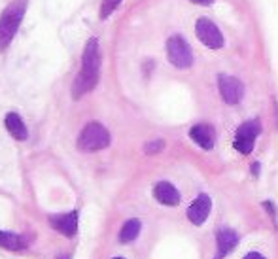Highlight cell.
Returning <instances> with one entry per match:
<instances>
[{
    "mask_svg": "<svg viewBox=\"0 0 278 259\" xmlns=\"http://www.w3.org/2000/svg\"><path fill=\"white\" fill-rule=\"evenodd\" d=\"M99 72H100V50L99 40L91 38L87 42L83 57H81V70L78 74V80L74 83V97L80 99L83 93L91 91L93 87L99 83Z\"/></svg>",
    "mask_w": 278,
    "mask_h": 259,
    "instance_id": "obj_1",
    "label": "cell"
},
{
    "mask_svg": "<svg viewBox=\"0 0 278 259\" xmlns=\"http://www.w3.org/2000/svg\"><path fill=\"white\" fill-rule=\"evenodd\" d=\"M27 0H13L12 4L4 10L2 17H0V51H4L13 40L15 32H17L23 15H25Z\"/></svg>",
    "mask_w": 278,
    "mask_h": 259,
    "instance_id": "obj_2",
    "label": "cell"
},
{
    "mask_svg": "<svg viewBox=\"0 0 278 259\" xmlns=\"http://www.w3.org/2000/svg\"><path fill=\"white\" fill-rule=\"evenodd\" d=\"M108 144H110V133L97 121L87 123L78 138V148L81 152H99V149L108 148Z\"/></svg>",
    "mask_w": 278,
    "mask_h": 259,
    "instance_id": "obj_3",
    "label": "cell"
},
{
    "mask_svg": "<svg viewBox=\"0 0 278 259\" xmlns=\"http://www.w3.org/2000/svg\"><path fill=\"white\" fill-rule=\"evenodd\" d=\"M167 57L178 68H189L193 64V51L182 36H173L167 40Z\"/></svg>",
    "mask_w": 278,
    "mask_h": 259,
    "instance_id": "obj_4",
    "label": "cell"
},
{
    "mask_svg": "<svg viewBox=\"0 0 278 259\" xmlns=\"http://www.w3.org/2000/svg\"><path fill=\"white\" fill-rule=\"evenodd\" d=\"M195 34H197L199 40H201L206 48H210V50H220V48H223L222 32H220V29L212 23L210 19H206V17L199 19L197 25H195Z\"/></svg>",
    "mask_w": 278,
    "mask_h": 259,
    "instance_id": "obj_5",
    "label": "cell"
},
{
    "mask_svg": "<svg viewBox=\"0 0 278 259\" xmlns=\"http://www.w3.org/2000/svg\"><path fill=\"white\" fill-rule=\"evenodd\" d=\"M261 133V125L260 121H246V123H242L237 131V136H235V148L237 152H241V154L248 155L250 152L253 149V142H255V138L258 135Z\"/></svg>",
    "mask_w": 278,
    "mask_h": 259,
    "instance_id": "obj_6",
    "label": "cell"
},
{
    "mask_svg": "<svg viewBox=\"0 0 278 259\" xmlns=\"http://www.w3.org/2000/svg\"><path fill=\"white\" fill-rule=\"evenodd\" d=\"M218 83H220V93H222L223 100H225L227 104L241 102L242 95H244V85H242L241 80H237L233 76L222 74L218 78Z\"/></svg>",
    "mask_w": 278,
    "mask_h": 259,
    "instance_id": "obj_7",
    "label": "cell"
},
{
    "mask_svg": "<svg viewBox=\"0 0 278 259\" xmlns=\"http://www.w3.org/2000/svg\"><path fill=\"white\" fill-rule=\"evenodd\" d=\"M210 208H212V201L208 195H199L193 204L189 206L187 210V218L191 220L193 225H203L206 222V218L210 214Z\"/></svg>",
    "mask_w": 278,
    "mask_h": 259,
    "instance_id": "obj_8",
    "label": "cell"
},
{
    "mask_svg": "<svg viewBox=\"0 0 278 259\" xmlns=\"http://www.w3.org/2000/svg\"><path fill=\"white\" fill-rule=\"evenodd\" d=\"M51 225L61 231L65 236H74L78 231V214L76 212H68V214H61V216L51 218Z\"/></svg>",
    "mask_w": 278,
    "mask_h": 259,
    "instance_id": "obj_9",
    "label": "cell"
},
{
    "mask_svg": "<svg viewBox=\"0 0 278 259\" xmlns=\"http://www.w3.org/2000/svg\"><path fill=\"white\" fill-rule=\"evenodd\" d=\"M154 195L161 204H167V206H176L180 203L178 189L173 184H168V182H159L155 185Z\"/></svg>",
    "mask_w": 278,
    "mask_h": 259,
    "instance_id": "obj_10",
    "label": "cell"
},
{
    "mask_svg": "<svg viewBox=\"0 0 278 259\" xmlns=\"http://www.w3.org/2000/svg\"><path fill=\"white\" fill-rule=\"evenodd\" d=\"M189 136H191L193 140L204 149H212L214 148V129H212L210 125L206 123H201V125H195L191 131H189Z\"/></svg>",
    "mask_w": 278,
    "mask_h": 259,
    "instance_id": "obj_11",
    "label": "cell"
},
{
    "mask_svg": "<svg viewBox=\"0 0 278 259\" xmlns=\"http://www.w3.org/2000/svg\"><path fill=\"white\" fill-rule=\"evenodd\" d=\"M6 129L15 140H27V136H29V131H27L23 119L13 112H10L6 116Z\"/></svg>",
    "mask_w": 278,
    "mask_h": 259,
    "instance_id": "obj_12",
    "label": "cell"
},
{
    "mask_svg": "<svg viewBox=\"0 0 278 259\" xmlns=\"http://www.w3.org/2000/svg\"><path fill=\"white\" fill-rule=\"evenodd\" d=\"M237 242H239V236H237L235 231H231V229H222L220 233H218V250H220V255L216 259H222L229 250H233L237 246Z\"/></svg>",
    "mask_w": 278,
    "mask_h": 259,
    "instance_id": "obj_13",
    "label": "cell"
},
{
    "mask_svg": "<svg viewBox=\"0 0 278 259\" xmlns=\"http://www.w3.org/2000/svg\"><path fill=\"white\" fill-rule=\"evenodd\" d=\"M0 246L6 248V250H23L27 246V242L19 234L0 231Z\"/></svg>",
    "mask_w": 278,
    "mask_h": 259,
    "instance_id": "obj_14",
    "label": "cell"
},
{
    "mask_svg": "<svg viewBox=\"0 0 278 259\" xmlns=\"http://www.w3.org/2000/svg\"><path fill=\"white\" fill-rule=\"evenodd\" d=\"M140 233V222L138 220H129L121 227V233H119V241L121 242H133Z\"/></svg>",
    "mask_w": 278,
    "mask_h": 259,
    "instance_id": "obj_15",
    "label": "cell"
},
{
    "mask_svg": "<svg viewBox=\"0 0 278 259\" xmlns=\"http://www.w3.org/2000/svg\"><path fill=\"white\" fill-rule=\"evenodd\" d=\"M119 4H121V0H104V2H102V6H100V19L110 17L112 12H114Z\"/></svg>",
    "mask_w": 278,
    "mask_h": 259,
    "instance_id": "obj_16",
    "label": "cell"
},
{
    "mask_svg": "<svg viewBox=\"0 0 278 259\" xmlns=\"http://www.w3.org/2000/svg\"><path fill=\"white\" fill-rule=\"evenodd\" d=\"M165 148V142L163 140H155V142H149V144H146V154H159L161 149Z\"/></svg>",
    "mask_w": 278,
    "mask_h": 259,
    "instance_id": "obj_17",
    "label": "cell"
},
{
    "mask_svg": "<svg viewBox=\"0 0 278 259\" xmlns=\"http://www.w3.org/2000/svg\"><path fill=\"white\" fill-rule=\"evenodd\" d=\"M244 259H265V257H263L261 253H258V252H252V253H248Z\"/></svg>",
    "mask_w": 278,
    "mask_h": 259,
    "instance_id": "obj_18",
    "label": "cell"
},
{
    "mask_svg": "<svg viewBox=\"0 0 278 259\" xmlns=\"http://www.w3.org/2000/svg\"><path fill=\"white\" fill-rule=\"evenodd\" d=\"M191 2H195V4H201V6H210L214 0H191Z\"/></svg>",
    "mask_w": 278,
    "mask_h": 259,
    "instance_id": "obj_19",
    "label": "cell"
},
{
    "mask_svg": "<svg viewBox=\"0 0 278 259\" xmlns=\"http://www.w3.org/2000/svg\"><path fill=\"white\" fill-rule=\"evenodd\" d=\"M252 170H253V174H258V172H260V165L255 163V165H253V167H252Z\"/></svg>",
    "mask_w": 278,
    "mask_h": 259,
    "instance_id": "obj_20",
    "label": "cell"
},
{
    "mask_svg": "<svg viewBox=\"0 0 278 259\" xmlns=\"http://www.w3.org/2000/svg\"><path fill=\"white\" fill-rule=\"evenodd\" d=\"M59 259H68V257H67V255H61V257H59Z\"/></svg>",
    "mask_w": 278,
    "mask_h": 259,
    "instance_id": "obj_21",
    "label": "cell"
},
{
    "mask_svg": "<svg viewBox=\"0 0 278 259\" xmlns=\"http://www.w3.org/2000/svg\"><path fill=\"white\" fill-rule=\"evenodd\" d=\"M114 259H123V257H114Z\"/></svg>",
    "mask_w": 278,
    "mask_h": 259,
    "instance_id": "obj_22",
    "label": "cell"
}]
</instances>
